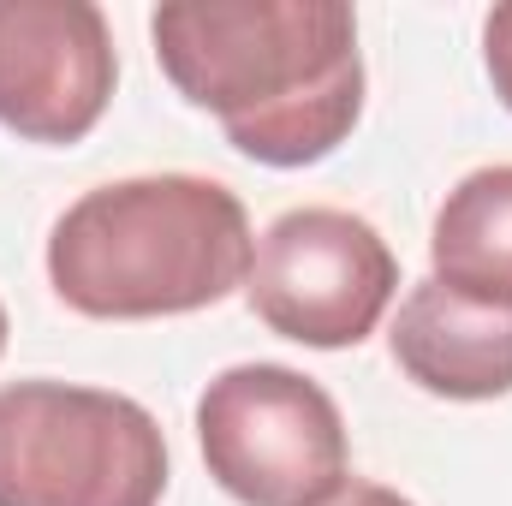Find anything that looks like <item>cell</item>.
Instances as JSON below:
<instances>
[{"label": "cell", "mask_w": 512, "mask_h": 506, "mask_svg": "<svg viewBox=\"0 0 512 506\" xmlns=\"http://www.w3.org/2000/svg\"><path fill=\"white\" fill-rule=\"evenodd\" d=\"M149 36L167 84L262 167H316L364 114L346 0H167Z\"/></svg>", "instance_id": "6da1fadb"}, {"label": "cell", "mask_w": 512, "mask_h": 506, "mask_svg": "<svg viewBox=\"0 0 512 506\" xmlns=\"http://www.w3.org/2000/svg\"><path fill=\"white\" fill-rule=\"evenodd\" d=\"M251 215L203 173H137L84 191L48 233V286L90 322L191 316L251 280Z\"/></svg>", "instance_id": "7a4b0ae2"}, {"label": "cell", "mask_w": 512, "mask_h": 506, "mask_svg": "<svg viewBox=\"0 0 512 506\" xmlns=\"http://www.w3.org/2000/svg\"><path fill=\"white\" fill-rule=\"evenodd\" d=\"M167 435L114 387H0V506H161Z\"/></svg>", "instance_id": "3957f363"}, {"label": "cell", "mask_w": 512, "mask_h": 506, "mask_svg": "<svg viewBox=\"0 0 512 506\" xmlns=\"http://www.w3.org/2000/svg\"><path fill=\"white\" fill-rule=\"evenodd\" d=\"M197 447L239 506H328L352 483L334 393L292 364H233L197 399Z\"/></svg>", "instance_id": "277c9868"}, {"label": "cell", "mask_w": 512, "mask_h": 506, "mask_svg": "<svg viewBox=\"0 0 512 506\" xmlns=\"http://www.w3.org/2000/svg\"><path fill=\"white\" fill-rule=\"evenodd\" d=\"M393 292H399L393 245L364 215L328 203H304L268 221L245 280L256 322L310 352L364 346L382 328Z\"/></svg>", "instance_id": "5b68a950"}, {"label": "cell", "mask_w": 512, "mask_h": 506, "mask_svg": "<svg viewBox=\"0 0 512 506\" xmlns=\"http://www.w3.org/2000/svg\"><path fill=\"white\" fill-rule=\"evenodd\" d=\"M120 84L96 0H0V126L24 143H84Z\"/></svg>", "instance_id": "8992f818"}, {"label": "cell", "mask_w": 512, "mask_h": 506, "mask_svg": "<svg viewBox=\"0 0 512 506\" xmlns=\"http://www.w3.org/2000/svg\"><path fill=\"white\" fill-rule=\"evenodd\" d=\"M393 364L411 387L459 405L512 393V310L471 304L441 280H417L393 316Z\"/></svg>", "instance_id": "52a82bcc"}, {"label": "cell", "mask_w": 512, "mask_h": 506, "mask_svg": "<svg viewBox=\"0 0 512 506\" xmlns=\"http://www.w3.org/2000/svg\"><path fill=\"white\" fill-rule=\"evenodd\" d=\"M429 280L471 304L512 310V161L465 173L429 227Z\"/></svg>", "instance_id": "ba28073f"}, {"label": "cell", "mask_w": 512, "mask_h": 506, "mask_svg": "<svg viewBox=\"0 0 512 506\" xmlns=\"http://www.w3.org/2000/svg\"><path fill=\"white\" fill-rule=\"evenodd\" d=\"M483 66H489L495 96L507 102V114H512V0L483 18Z\"/></svg>", "instance_id": "9c48e42d"}, {"label": "cell", "mask_w": 512, "mask_h": 506, "mask_svg": "<svg viewBox=\"0 0 512 506\" xmlns=\"http://www.w3.org/2000/svg\"><path fill=\"white\" fill-rule=\"evenodd\" d=\"M328 506H417V501H405V495H399V489H387V483H358V477H352V483H346Z\"/></svg>", "instance_id": "30bf717a"}, {"label": "cell", "mask_w": 512, "mask_h": 506, "mask_svg": "<svg viewBox=\"0 0 512 506\" xmlns=\"http://www.w3.org/2000/svg\"><path fill=\"white\" fill-rule=\"evenodd\" d=\"M0 352H6V304H0Z\"/></svg>", "instance_id": "8fae6325"}]
</instances>
